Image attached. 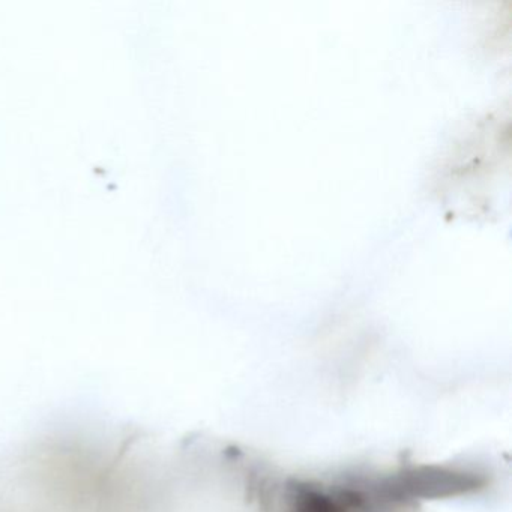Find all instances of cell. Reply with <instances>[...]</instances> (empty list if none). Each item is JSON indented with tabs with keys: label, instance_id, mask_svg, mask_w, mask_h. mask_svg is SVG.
Instances as JSON below:
<instances>
[{
	"label": "cell",
	"instance_id": "1",
	"mask_svg": "<svg viewBox=\"0 0 512 512\" xmlns=\"http://www.w3.org/2000/svg\"><path fill=\"white\" fill-rule=\"evenodd\" d=\"M289 512H386L410 500L403 476L356 484H298L290 488Z\"/></svg>",
	"mask_w": 512,
	"mask_h": 512
}]
</instances>
